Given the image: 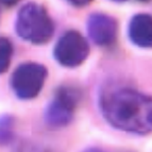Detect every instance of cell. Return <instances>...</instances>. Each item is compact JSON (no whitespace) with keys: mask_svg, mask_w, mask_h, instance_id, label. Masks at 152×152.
I'll use <instances>...</instances> for the list:
<instances>
[{"mask_svg":"<svg viewBox=\"0 0 152 152\" xmlns=\"http://www.w3.org/2000/svg\"><path fill=\"white\" fill-rule=\"evenodd\" d=\"M118 21L105 13H91L86 20V31L91 41L102 48L115 45L118 37Z\"/></svg>","mask_w":152,"mask_h":152,"instance_id":"obj_6","label":"cell"},{"mask_svg":"<svg viewBox=\"0 0 152 152\" xmlns=\"http://www.w3.org/2000/svg\"><path fill=\"white\" fill-rule=\"evenodd\" d=\"M122 152H133V151H122Z\"/></svg>","mask_w":152,"mask_h":152,"instance_id":"obj_15","label":"cell"},{"mask_svg":"<svg viewBox=\"0 0 152 152\" xmlns=\"http://www.w3.org/2000/svg\"><path fill=\"white\" fill-rule=\"evenodd\" d=\"M82 93L74 85H61L44 110V121L50 129H62L71 124L81 101Z\"/></svg>","mask_w":152,"mask_h":152,"instance_id":"obj_3","label":"cell"},{"mask_svg":"<svg viewBox=\"0 0 152 152\" xmlns=\"http://www.w3.org/2000/svg\"><path fill=\"white\" fill-rule=\"evenodd\" d=\"M19 0H0V4L4 5V7H14L15 4H17Z\"/></svg>","mask_w":152,"mask_h":152,"instance_id":"obj_11","label":"cell"},{"mask_svg":"<svg viewBox=\"0 0 152 152\" xmlns=\"http://www.w3.org/2000/svg\"><path fill=\"white\" fill-rule=\"evenodd\" d=\"M15 118L11 115L0 116V146L11 144L14 138Z\"/></svg>","mask_w":152,"mask_h":152,"instance_id":"obj_8","label":"cell"},{"mask_svg":"<svg viewBox=\"0 0 152 152\" xmlns=\"http://www.w3.org/2000/svg\"><path fill=\"white\" fill-rule=\"evenodd\" d=\"M137 1L142 3H148V2H150V1H152V0H137Z\"/></svg>","mask_w":152,"mask_h":152,"instance_id":"obj_14","label":"cell"},{"mask_svg":"<svg viewBox=\"0 0 152 152\" xmlns=\"http://www.w3.org/2000/svg\"><path fill=\"white\" fill-rule=\"evenodd\" d=\"M13 52L14 48L12 42L8 37L0 36V75L8 71L12 62Z\"/></svg>","mask_w":152,"mask_h":152,"instance_id":"obj_9","label":"cell"},{"mask_svg":"<svg viewBox=\"0 0 152 152\" xmlns=\"http://www.w3.org/2000/svg\"><path fill=\"white\" fill-rule=\"evenodd\" d=\"M111 1H113V2H117V3H122V2L128 1V0H111Z\"/></svg>","mask_w":152,"mask_h":152,"instance_id":"obj_13","label":"cell"},{"mask_svg":"<svg viewBox=\"0 0 152 152\" xmlns=\"http://www.w3.org/2000/svg\"><path fill=\"white\" fill-rule=\"evenodd\" d=\"M128 36L133 45L140 48H152V15L138 13L130 19Z\"/></svg>","mask_w":152,"mask_h":152,"instance_id":"obj_7","label":"cell"},{"mask_svg":"<svg viewBox=\"0 0 152 152\" xmlns=\"http://www.w3.org/2000/svg\"><path fill=\"white\" fill-rule=\"evenodd\" d=\"M48 70L43 64L26 62L15 68L11 75L10 85L12 91L20 100H32L43 91Z\"/></svg>","mask_w":152,"mask_h":152,"instance_id":"obj_4","label":"cell"},{"mask_svg":"<svg viewBox=\"0 0 152 152\" xmlns=\"http://www.w3.org/2000/svg\"><path fill=\"white\" fill-rule=\"evenodd\" d=\"M82 152H105V151H103V150L100 149V148L91 147V148H87V149H85L84 151H82Z\"/></svg>","mask_w":152,"mask_h":152,"instance_id":"obj_12","label":"cell"},{"mask_svg":"<svg viewBox=\"0 0 152 152\" xmlns=\"http://www.w3.org/2000/svg\"><path fill=\"white\" fill-rule=\"evenodd\" d=\"M89 52L87 39L76 30L66 31L53 48L54 60L66 68H76L82 65L87 60Z\"/></svg>","mask_w":152,"mask_h":152,"instance_id":"obj_5","label":"cell"},{"mask_svg":"<svg viewBox=\"0 0 152 152\" xmlns=\"http://www.w3.org/2000/svg\"><path fill=\"white\" fill-rule=\"evenodd\" d=\"M15 30L23 41L33 45H44L53 36L54 23L45 7L29 2L17 12Z\"/></svg>","mask_w":152,"mask_h":152,"instance_id":"obj_2","label":"cell"},{"mask_svg":"<svg viewBox=\"0 0 152 152\" xmlns=\"http://www.w3.org/2000/svg\"><path fill=\"white\" fill-rule=\"evenodd\" d=\"M65 1L76 8H83V7L88 5L93 0H65Z\"/></svg>","mask_w":152,"mask_h":152,"instance_id":"obj_10","label":"cell"},{"mask_svg":"<svg viewBox=\"0 0 152 152\" xmlns=\"http://www.w3.org/2000/svg\"><path fill=\"white\" fill-rule=\"evenodd\" d=\"M99 109L112 128L128 134L152 132V96L130 87L107 88L99 96Z\"/></svg>","mask_w":152,"mask_h":152,"instance_id":"obj_1","label":"cell"}]
</instances>
